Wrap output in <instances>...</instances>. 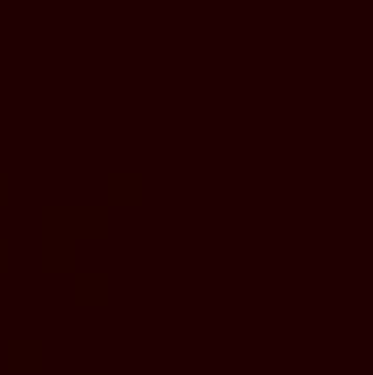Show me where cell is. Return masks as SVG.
<instances>
[{"mask_svg": "<svg viewBox=\"0 0 373 375\" xmlns=\"http://www.w3.org/2000/svg\"><path fill=\"white\" fill-rule=\"evenodd\" d=\"M67 227L73 240H102L109 233V213L102 206H67Z\"/></svg>", "mask_w": 373, "mask_h": 375, "instance_id": "obj_1", "label": "cell"}, {"mask_svg": "<svg viewBox=\"0 0 373 375\" xmlns=\"http://www.w3.org/2000/svg\"><path fill=\"white\" fill-rule=\"evenodd\" d=\"M142 181L136 173H115L109 179V200L115 206H136L140 202Z\"/></svg>", "mask_w": 373, "mask_h": 375, "instance_id": "obj_2", "label": "cell"}]
</instances>
